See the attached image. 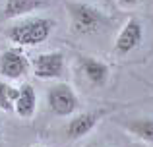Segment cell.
Here are the masks:
<instances>
[{
	"label": "cell",
	"instance_id": "cell-13",
	"mask_svg": "<svg viewBox=\"0 0 153 147\" xmlns=\"http://www.w3.org/2000/svg\"><path fill=\"white\" fill-rule=\"evenodd\" d=\"M140 2H142V0H116V4H118L120 8H124V10H128V8H136Z\"/></svg>",
	"mask_w": 153,
	"mask_h": 147
},
{
	"label": "cell",
	"instance_id": "cell-16",
	"mask_svg": "<svg viewBox=\"0 0 153 147\" xmlns=\"http://www.w3.org/2000/svg\"><path fill=\"white\" fill-rule=\"evenodd\" d=\"M0 143H2V137H0Z\"/></svg>",
	"mask_w": 153,
	"mask_h": 147
},
{
	"label": "cell",
	"instance_id": "cell-11",
	"mask_svg": "<svg viewBox=\"0 0 153 147\" xmlns=\"http://www.w3.org/2000/svg\"><path fill=\"white\" fill-rule=\"evenodd\" d=\"M118 124L134 137L153 145V118H130V120H118Z\"/></svg>",
	"mask_w": 153,
	"mask_h": 147
},
{
	"label": "cell",
	"instance_id": "cell-17",
	"mask_svg": "<svg viewBox=\"0 0 153 147\" xmlns=\"http://www.w3.org/2000/svg\"><path fill=\"white\" fill-rule=\"evenodd\" d=\"M0 2H2V0H0Z\"/></svg>",
	"mask_w": 153,
	"mask_h": 147
},
{
	"label": "cell",
	"instance_id": "cell-14",
	"mask_svg": "<svg viewBox=\"0 0 153 147\" xmlns=\"http://www.w3.org/2000/svg\"><path fill=\"white\" fill-rule=\"evenodd\" d=\"M89 147H105V145H101V143H93V145H89Z\"/></svg>",
	"mask_w": 153,
	"mask_h": 147
},
{
	"label": "cell",
	"instance_id": "cell-7",
	"mask_svg": "<svg viewBox=\"0 0 153 147\" xmlns=\"http://www.w3.org/2000/svg\"><path fill=\"white\" fill-rule=\"evenodd\" d=\"M108 110L107 109H95V110H87V112H79L72 118L66 124V137L72 141L82 140V137L89 136L93 132V128L103 120V116H107Z\"/></svg>",
	"mask_w": 153,
	"mask_h": 147
},
{
	"label": "cell",
	"instance_id": "cell-10",
	"mask_svg": "<svg viewBox=\"0 0 153 147\" xmlns=\"http://www.w3.org/2000/svg\"><path fill=\"white\" fill-rule=\"evenodd\" d=\"M14 110L19 118H31L37 110V93H35V87L29 83H23L19 87L18 99L14 103Z\"/></svg>",
	"mask_w": 153,
	"mask_h": 147
},
{
	"label": "cell",
	"instance_id": "cell-1",
	"mask_svg": "<svg viewBox=\"0 0 153 147\" xmlns=\"http://www.w3.org/2000/svg\"><path fill=\"white\" fill-rule=\"evenodd\" d=\"M54 19L51 18H25L6 29V37L19 47H37L51 37Z\"/></svg>",
	"mask_w": 153,
	"mask_h": 147
},
{
	"label": "cell",
	"instance_id": "cell-4",
	"mask_svg": "<svg viewBox=\"0 0 153 147\" xmlns=\"http://www.w3.org/2000/svg\"><path fill=\"white\" fill-rule=\"evenodd\" d=\"M31 62L22 49H6L0 54V75L8 81H18L29 72Z\"/></svg>",
	"mask_w": 153,
	"mask_h": 147
},
{
	"label": "cell",
	"instance_id": "cell-8",
	"mask_svg": "<svg viewBox=\"0 0 153 147\" xmlns=\"http://www.w3.org/2000/svg\"><path fill=\"white\" fill-rule=\"evenodd\" d=\"M78 64H79V70H82L83 78H85L93 87H105L108 83L111 68H108L103 60L93 58V56H79Z\"/></svg>",
	"mask_w": 153,
	"mask_h": 147
},
{
	"label": "cell",
	"instance_id": "cell-12",
	"mask_svg": "<svg viewBox=\"0 0 153 147\" xmlns=\"http://www.w3.org/2000/svg\"><path fill=\"white\" fill-rule=\"evenodd\" d=\"M19 93V87H14L6 81H0V110H14V103L18 99Z\"/></svg>",
	"mask_w": 153,
	"mask_h": 147
},
{
	"label": "cell",
	"instance_id": "cell-2",
	"mask_svg": "<svg viewBox=\"0 0 153 147\" xmlns=\"http://www.w3.org/2000/svg\"><path fill=\"white\" fill-rule=\"evenodd\" d=\"M68 16H70L72 31L78 35H93L108 25V16L97 6L87 2H68Z\"/></svg>",
	"mask_w": 153,
	"mask_h": 147
},
{
	"label": "cell",
	"instance_id": "cell-9",
	"mask_svg": "<svg viewBox=\"0 0 153 147\" xmlns=\"http://www.w3.org/2000/svg\"><path fill=\"white\" fill-rule=\"evenodd\" d=\"M47 6H49V0H6L4 10H2V18L6 19L23 18V16H29Z\"/></svg>",
	"mask_w": 153,
	"mask_h": 147
},
{
	"label": "cell",
	"instance_id": "cell-15",
	"mask_svg": "<svg viewBox=\"0 0 153 147\" xmlns=\"http://www.w3.org/2000/svg\"><path fill=\"white\" fill-rule=\"evenodd\" d=\"M31 147H45V145H31Z\"/></svg>",
	"mask_w": 153,
	"mask_h": 147
},
{
	"label": "cell",
	"instance_id": "cell-6",
	"mask_svg": "<svg viewBox=\"0 0 153 147\" xmlns=\"http://www.w3.org/2000/svg\"><path fill=\"white\" fill-rule=\"evenodd\" d=\"M143 41V23L138 18H130L122 27H120L118 35H116L114 41V52L124 56V54H130L142 45Z\"/></svg>",
	"mask_w": 153,
	"mask_h": 147
},
{
	"label": "cell",
	"instance_id": "cell-5",
	"mask_svg": "<svg viewBox=\"0 0 153 147\" xmlns=\"http://www.w3.org/2000/svg\"><path fill=\"white\" fill-rule=\"evenodd\" d=\"M35 78L39 79H58L64 75L66 70V60L60 50H52V52H43L37 54L31 62Z\"/></svg>",
	"mask_w": 153,
	"mask_h": 147
},
{
	"label": "cell",
	"instance_id": "cell-3",
	"mask_svg": "<svg viewBox=\"0 0 153 147\" xmlns=\"http://www.w3.org/2000/svg\"><path fill=\"white\" fill-rule=\"evenodd\" d=\"M47 105L51 112L56 116H72L79 109V99L72 85L68 83H56L47 91Z\"/></svg>",
	"mask_w": 153,
	"mask_h": 147
}]
</instances>
